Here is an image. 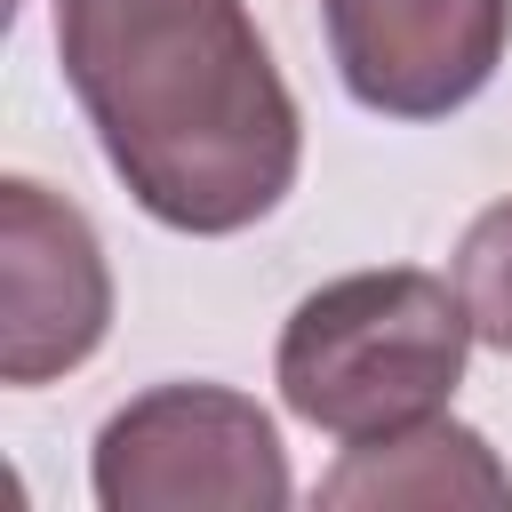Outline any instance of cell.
Listing matches in <instances>:
<instances>
[{"label":"cell","instance_id":"6da1fadb","mask_svg":"<svg viewBox=\"0 0 512 512\" xmlns=\"http://www.w3.org/2000/svg\"><path fill=\"white\" fill-rule=\"evenodd\" d=\"M56 64L128 184V200L192 240L272 216L304 160L296 96L248 0H48Z\"/></svg>","mask_w":512,"mask_h":512},{"label":"cell","instance_id":"7a4b0ae2","mask_svg":"<svg viewBox=\"0 0 512 512\" xmlns=\"http://www.w3.org/2000/svg\"><path fill=\"white\" fill-rule=\"evenodd\" d=\"M472 312L448 280L392 264V272H344L312 288L280 328V400L296 424L328 440H376L400 424H424L464 384Z\"/></svg>","mask_w":512,"mask_h":512},{"label":"cell","instance_id":"3957f363","mask_svg":"<svg viewBox=\"0 0 512 512\" xmlns=\"http://www.w3.org/2000/svg\"><path fill=\"white\" fill-rule=\"evenodd\" d=\"M104 512H280L288 456L272 416L232 384L136 392L88 456Z\"/></svg>","mask_w":512,"mask_h":512},{"label":"cell","instance_id":"277c9868","mask_svg":"<svg viewBox=\"0 0 512 512\" xmlns=\"http://www.w3.org/2000/svg\"><path fill=\"white\" fill-rule=\"evenodd\" d=\"M320 24L352 104L384 120L464 112L512 48V0H320Z\"/></svg>","mask_w":512,"mask_h":512},{"label":"cell","instance_id":"5b68a950","mask_svg":"<svg viewBox=\"0 0 512 512\" xmlns=\"http://www.w3.org/2000/svg\"><path fill=\"white\" fill-rule=\"evenodd\" d=\"M112 328V272L72 200L32 176L0 184V384L80 368Z\"/></svg>","mask_w":512,"mask_h":512},{"label":"cell","instance_id":"8992f818","mask_svg":"<svg viewBox=\"0 0 512 512\" xmlns=\"http://www.w3.org/2000/svg\"><path fill=\"white\" fill-rule=\"evenodd\" d=\"M320 504H368V512H440V504H512V472L496 464V448L472 424L424 416L376 440H352L344 464L320 480Z\"/></svg>","mask_w":512,"mask_h":512},{"label":"cell","instance_id":"52a82bcc","mask_svg":"<svg viewBox=\"0 0 512 512\" xmlns=\"http://www.w3.org/2000/svg\"><path fill=\"white\" fill-rule=\"evenodd\" d=\"M456 296L472 312V336L512 360V200L480 208L456 240Z\"/></svg>","mask_w":512,"mask_h":512}]
</instances>
